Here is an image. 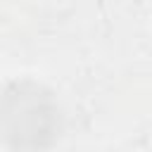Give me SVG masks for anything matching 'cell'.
<instances>
[{"label": "cell", "mask_w": 152, "mask_h": 152, "mask_svg": "<svg viewBox=\"0 0 152 152\" xmlns=\"http://www.w3.org/2000/svg\"><path fill=\"white\" fill-rule=\"evenodd\" d=\"M59 126V104L45 86L21 78L0 88V142L21 150L48 147Z\"/></svg>", "instance_id": "cell-1"}]
</instances>
